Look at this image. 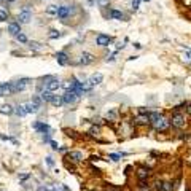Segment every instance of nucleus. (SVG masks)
Segmentation results:
<instances>
[{
	"instance_id": "obj_1",
	"label": "nucleus",
	"mask_w": 191,
	"mask_h": 191,
	"mask_svg": "<svg viewBox=\"0 0 191 191\" xmlns=\"http://www.w3.org/2000/svg\"><path fill=\"white\" fill-rule=\"evenodd\" d=\"M40 81H42L43 88L46 89V91H51V92H56V91H58V89L61 88V81H59L56 77H53V75L42 77V78H40Z\"/></svg>"
},
{
	"instance_id": "obj_2",
	"label": "nucleus",
	"mask_w": 191,
	"mask_h": 191,
	"mask_svg": "<svg viewBox=\"0 0 191 191\" xmlns=\"http://www.w3.org/2000/svg\"><path fill=\"white\" fill-rule=\"evenodd\" d=\"M169 120H171V127L174 129H183L186 126V116L182 111H172Z\"/></svg>"
},
{
	"instance_id": "obj_3",
	"label": "nucleus",
	"mask_w": 191,
	"mask_h": 191,
	"mask_svg": "<svg viewBox=\"0 0 191 191\" xmlns=\"http://www.w3.org/2000/svg\"><path fill=\"white\" fill-rule=\"evenodd\" d=\"M151 127H153V131L155 132H158V134H164V132H167L171 129V120L167 116H164V115H161V118L158 121H155L153 124H151Z\"/></svg>"
},
{
	"instance_id": "obj_4",
	"label": "nucleus",
	"mask_w": 191,
	"mask_h": 191,
	"mask_svg": "<svg viewBox=\"0 0 191 191\" xmlns=\"http://www.w3.org/2000/svg\"><path fill=\"white\" fill-rule=\"evenodd\" d=\"M16 19H18V22L22 26V24H29V22L32 21V10L29 5H24L22 7V10L18 13V16H16Z\"/></svg>"
},
{
	"instance_id": "obj_5",
	"label": "nucleus",
	"mask_w": 191,
	"mask_h": 191,
	"mask_svg": "<svg viewBox=\"0 0 191 191\" xmlns=\"http://www.w3.org/2000/svg\"><path fill=\"white\" fill-rule=\"evenodd\" d=\"M151 175H153V171H151V167H148V166H140L136 171L137 180H150Z\"/></svg>"
},
{
	"instance_id": "obj_6",
	"label": "nucleus",
	"mask_w": 191,
	"mask_h": 191,
	"mask_svg": "<svg viewBox=\"0 0 191 191\" xmlns=\"http://www.w3.org/2000/svg\"><path fill=\"white\" fill-rule=\"evenodd\" d=\"M65 159L74 162V164H80V162H83V159H85V156H83V153L78 151V150H70V151H67Z\"/></svg>"
},
{
	"instance_id": "obj_7",
	"label": "nucleus",
	"mask_w": 191,
	"mask_h": 191,
	"mask_svg": "<svg viewBox=\"0 0 191 191\" xmlns=\"http://www.w3.org/2000/svg\"><path fill=\"white\" fill-rule=\"evenodd\" d=\"M132 126H136V127H145V126H151L148 115H140V113H139V115H137V116L132 120Z\"/></svg>"
},
{
	"instance_id": "obj_8",
	"label": "nucleus",
	"mask_w": 191,
	"mask_h": 191,
	"mask_svg": "<svg viewBox=\"0 0 191 191\" xmlns=\"http://www.w3.org/2000/svg\"><path fill=\"white\" fill-rule=\"evenodd\" d=\"M62 99H64V105H75L80 97H78V96L72 91V89H69V91H64Z\"/></svg>"
},
{
	"instance_id": "obj_9",
	"label": "nucleus",
	"mask_w": 191,
	"mask_h": 191,
	"mask_svg": "<svg viewBox=\"0 0 191 191\" xmlns=\"http://www.w3.org/2000/svg\"><path fill=\"white\" fill-rule=\"evenodd\" d=\"M94 61H96V56L92 53H88V51H83L80 54V59H78V64L80 65H91L94 64Z\"/></svg>"
},
{
	"instance_id": "obj_10",
	"label": "nucleus",
	"mask_w": 191,
	"mask_h": 191,
	"mask_svg": "<svg viewBox=\"0 0 191 191\" xmlns=\"http://www.w3.org/2000/svg\"><path fill=\"white\" fill-rule=\"evenodd\" d=\"M111 42H113V38H111L110 35H107V33H97V37H96V45L100 46V48L108 46Z\"/></svg>"
},
{
	"instance_id": "obj_11",
	"label": "nucleus",
	"mask_w": 191,
	"mask_h": 191,
	"mask_svg": "<svg viewBox=\"0 0 191 191\" xmlns=\"http://www.w3.org/2000/svg\"><path fill=\"white\" fill-rule=\"evenodd\" d=\"M29 83H30V78H19L16 83H13V88H14V94L16 92H22V91H26V88L29 86Z\"/></svg>"
},
{
	"instance_id": "obj_12",
	"label": "nucleus",
	"mask_w": 191,
	"mask_h": 191,
	"mask_svg": "<svg viewBox=\"0 0 191 191\" xmlns=\"http://www.w3.org/2000/svg\"><path fill=\"white\" fill-rule=\"evenodd\" d=\"M33 129L38 132V134H51V126L45 121H37L33 123Z\"/></svg>"
},
{
	"instance_id": "obj_13",
	"label": "nucleus",
	"mask_w": 191,
	"mask_h": 191,
	"mask_svg": "<svg viewBox=\"0 0 191 191\" xmlns=\"http://www.w3.org/2000/svg\"><path fill=\"white\" fill-rule=\"evenodd\" d=\"M7 32L10 33L11 37H16L18 33H21L22 30H21V24L18 21H11L10 24H8V27H7Z\"/></svg>"
},
{
	"instance_id": "obj_14",
	"label": "nucleus",
	"mask_w": 191,
	"mask_h": 191,
	"mask_svg": "<svg viewBox=\"0 0 191 191\" xmlns=\"http://www.w3.org/2000/svg\"><path fill=\"white\" fill-rule=\"evenodd\" d=\"M14 94V88L13 83H0V96H13Z\"/></svg>"
},
{
	"instance_id": "obj_15",
	"label": "nucleus",
	"mask_w": 191,
	"mask_h": 191,
	"mask_svg": "<svg viewBox=\"0 0 191 191\" xmlns=\"http://www.w3.org/2000/svg\"><path fill=\"white\" fill-rule=\"evenodd\" d=\"M54 58H56V61H58L59 65H67L70 62V58H69V54H67L65 51H58L54 54Z\"/></svg>"
},
{
	"instance_id": "obj_16",
	"label": "nucleus",
	"mask_w": 191,
	"mask_h": 191,
	"mask_svg": "<svg viewBox=\"0 0 191 191\" xmlns=\"http://www.w3.org/2000/svg\"><path fill=\"white\" fill-rule=\"evenodd\" d=\"M58 19H67L70 16V7H65V5H59L58 8Z\"/></svg>"
},
{
	"instance_id": "obj_17",
	"label": "nucleus",
	"mask_w": 191,
	"mask_h": 191,
	"mask_svg": "<svg viewBox=\"0 0 191 191\" xmlns=\"http://www.w3.org/2000/svg\"><path fill=\"white\" fill-rule=\"evenodd\" d=\"M118 116H120V113H118L116 108H110L108 111L105 113V121H110V123H116L118 121Z\"/></svg>"
},
{
	"instance_id": "obj_18",
	"label": "nucleus",
	"mask_w": 191,
	"mask_h": 191,
	"mask_svg": "<svg viewBox=\"0 0 191 191\" xmlns=\"http://www.w3.org/2000/svg\"><path fill=\"white\" fill-rule=\"evenodd\" d=\"M108 18H110V19H116V21H121V19H124V13H123L121 10L111 8V10L108 11Z\"/></svg>"
},
{
	"instance_id": "obj_19",
	"label": "nucleus",
	"mask_w": 191,
	"mask_h": 191,
	"mask_svg": "<svg viewBox=\"0 0 191 191\" xmlns=\"http://www.w3.org/2000/svg\"><path fill=\"white\" fill-rule=\"evenodd\" d=\"M136 191H153V186H151V183L148 180H139Z\"/></svg>"
},
{
	"instance_id": "obj_20",
	"label": "nucleus",
	"mask_w": 191,
	"mask_h": 191,
	"mask_svg": "<svg viewBox=\"0 0 191 191\" xmlns=\"http://www.w3.org/2000/svg\"><path fill=\"white\" fill-rule=\"evenodd\" d=\"M88 80H89V83H91V85L96 88V86H99L100 83L104 81V75H102V74H94V75L89 77Z\"/></svg>"
},
{
	"instance_id": "obj_21",
	"label": "nucleus",
	"mask_w": 191,
	"mask_h": 191,
	"mask_svg": "<svg viewBox=\"0 0 191 191\" xmlns=\"http://www.w3.org/2000/svg\"><path fill=\"white\" fill-rule=\"evenodd\" d=\"M100 132H102V127H100V124H92L91 127H89V137H92V139H97L100 136Z\"/></svg>"
},
{
	"instance_id": "obj_22",
	"label": "nucleus",
	"mask_w": 191,
	"mask_h": 191,
	"mask_svg": "<svg viewBox=\"0 0 191 191\" xmlns=\"http://www.w3.org/2000/svg\"><path fill=\"white\" fill-rule=\"evenodd\" d=\"M0 113L5 115V116L13 115V113H14V105H11V104H3L2 107H0Z\"/></svg>"
},
{
	"instance_id": "obj_23",
	"label": "nucleus",
	"mask_w": 191,
	"mask_h": 191,
	"mask_svg": "<svg viewBox=\"0 0 191 191\" xmlns=\"http://www.w3.org/2000/svg\"><path fill=\"white\" fill-rule=\"evenodd\" d=\"M24 107H26L27 113H32V115L38 113V110H40V107H38L37 104H33L32 100H29V102H26V104H24Z\"/></svg>"
},
{
	"instance_id": "obj_24",
	"label": "nucleus",
	"mask_w": 191,
	"mask_h": 191,
	"mask_svg": "<svg viewBox=\"0 0 191 191\" xmlns=\"http://www.w3.org/2000/svg\"><path fill=\"white\" fill-rule=\"evenodd\" d=\"M14 115L19 116V118H24L26 115H29V113H27V110H26V107H24V104L14 105Z\"/></svg>"
},
{
	"instance_id": "obj_25",
	"label": "nucleus",
	"mask_w": 191,
	"mask_h": 191,
	"mask_svg": "<svg viewBox=\"0 0 191 191\" xmlns=\"http://www.w3.org/2000/svg\"><path fill=\"white\" fill-rule=\"evenodd\" d=\"M51 104L54 108H59V107H62L64 105V99H62V96H59V94H54L53 96V99H51Z\"/></svg>"
},
{
	"instance_id": "obj_26",
	"label": "nucleus",
	"mask_w": 191,
	"mask_h": 191,
	"mask_svg": "<svg viewBox=\"0 0 191 191\" xmlns=\"http://www.w3.org/2000/svg\"><path fill=\"white\" fill-rule=\"evenodd\" d=\"M42 97V100H43V104H49L51 102V99H53V96H54V92H51V91H46V89H43V91L38 94Z\"/></svg>"
},
{
	"instance_id": "obj_27",
	"label": "nucleus",
	"mask_w": 191,
	"mask_h": 191,
	"mask_svg": "<svg viewBox=\"0 0 191 191\" xmlns=\"http://www.w3.org/2000/svg\"><path fill=\"white\" fill-rule=\"evenodd\" d=\"M10 19V11L7 7H0V22H7Z\"/></svg>"
},
{
	"instance_id": "obj_28",
	"label": "nucleus",
	"mask_w": 191,
	"mask_h": 191,
	"mask_svg": "<svg viewBox=\"0 0 191 191\" xmlns=\"http://www.w3.org/2000/svg\"><path fill=\"white\" fill-rule=\"evenodd\" d=\"M58 8H59V5H48L46 7V14L48 16H56L58 14Z\"/></svg>"
},
{
	"instance_id": "obj_29",
	"label": "nucleus",
	"mask_w": 191,
	"mask_h": 191,
	"mask_svg": "<svg viewBox=\"0 0 191 191\" xmlns=\"http://www.w3.org/2000/svg\"><path fill=\"white\" fill-rule=\"evenodd\" d=\"M16 40H18L21 45H27V43H29V37H27L24 32H21V33H18V35H16Z\"/></svg>"
},
{
	"instance_id": "obj_30",
	"label": "nucleus",
	"mask_w": 191,
	"mask_h": 191,
	"mask_svg": "<svg viewBox=\"0 0 191 191\" xmlns=\"http://www.w3.org/2000/svg\"><path fill=\"white\" fill-rule=\"evenodd\" d=\"M162 185H164V180H162V178H156L151 186H153L155 191H162Z\"/></svg>"
},
{
	"instance_id": "obj_31",
	"label": "nucleus",
	"mask_w": 191,
	"mask_h": 191,
	"mask_svg": "<svg viewBox=\"0 0 191 191\" xmlns=\"http://www.w3.org/2000/svg\"><path fill=\"white\" fill-rule=\"evenodd\" d=\"M27 45H29V48L33 49V51H42V49H43V45L38 43V42H29Z\"/></svg>"
},
{
	"instance_id": "obj_32",
	"label": "nucleus",
	"mask_w": 191,
	"mask_h": 191,
	"mask_svg": "<svg viewBox=\"0 0 191 191\" xmlns=\"http://www.w3.org/2000/svg\"><path fill=\"white\" fill-rule=\"evenodd\" d=\"M148 118H150V123L153 124L155 121H158L159 118H161V113H159V111H150V113H148Z\"/></svg>"
},
{
	"instance_id": "obj_33",
	"label": "nucleus",
	"mask_w": 191,
	"mask_h": 191,
	"mask_svg": "<svg viewBox=\"0 0 191 191\" xmlns=\"http://www.w3.org/2000/svg\"><path fill=\"white\" fill-rule=\"evenodd\" d=\"M162 191H175L172 180H164V185H162Z\"/></svg>"
},
{
	"instance_id": "obj_34",
	"label": "nucleus",
	"mask_w": 191,
	"mask_h": 191,
	"mask_svg": "<svg viewBox=\"0 0 191 191\" xmlns=\"http://www.w3.org/2000/svg\"><path fill=\"white\" fill-rule=\"evenodd\" d=\"M123 156H126V153H110L108 156H107V158L116 162V161H120V159L123 158Z\"/></svg>"
},
{
	"instance_id": "obj_35",
	"label": "nucleus",
	"mask_w": 191,
	"mask_h": 191,
	"mask_svg": "<svg viewBox=\"0 0 191 191\" xmlns=\"http://www.w3.org/2000/svg\"><path fill=\"white\" fill-rule=\"evenodd\" d=\"M64 33L62 32H59V30H49V33H48V37L51 38V40H56V38H61Z\"/></svg>"
},
{
	"instance_id": "obj_36",
	"label": "nucleus",
	"mask_w": 191,
	"mask_h": 191,
	"mask_svg": "<svg viewBox=\"0 0 191 191\" xmlns=\"http://www.w3.org/2000/svg\"><path fill=\"white\" fill-rule=\"evenodd\" d=\"M96 3H97V7H100V8H108L111 0H96Z\"/></svg>"
},
{
	"instance_id": "obj_37",
	"label": "nucleus",
	"mask_w": 191,
	"mask_h": 191,
	"mask_svg": "<svg viewBox=\"0 0 191 191\" xmlns=\"http://www.w3.org/2000/svg\"><path fill=\"white\" fill-rule=\"evenodd\" d=\"M32 102L33 104H37L38 107H40V108H42V105H43V100H42V97H40V96H38V94H35V96H32Z\"/></svg>"
},
{
	"instance_id": "obj_38",
	"label": "nucleus",
	"mask_w": 191,
	"mask_h": 191,
	"mask_svg": "<svg viewBox=\"0 0 191 191\" xmlns=\"http://www.w3.org/2000/svg\"><path fill=\"white\" fill-rule=\"evenodd\" d=\"M64 166H65V169H67V171H70L72 174H75V172H77L75 166H74V162H69V161L65 159V161H64Z\"/></svg>"
},
{
	"instance_id": "obj_39",
	"label": "nucleus",
	"mask_w": 191,
	"mask_h": 191,
	"mask_svg": "<svg viewBox=\"0 0 191 191\" xmlns=\"http://www.w3.org/2000/svg\"><path fill=\"white\" fill-rule=\"evenodd\" d=\"M182 108H186V102H180V104H177L172 110H174V111H182Z\"/></svg>"
},
{
	"instance_id": "obj_40",
	"label": "nucleus",
	"mask_w": 191,
	"mask_h": 191,
	"mask_svg": "<svg viewBox=\"0 0 191 191\" xmlns=\"http://www.w3.org/2000/svg\"><path fill=\"white\" fill-rule=\"evenodd\" d=\"M139 5H140V0H132V2H131V10L132 11H137L139 10Z\"/></svg>"
},
{
	"instance_id": "obj_41",
	"label": "nucleus",
	"mask_w": 191,
	"mask_h": 191,
	"mask_svg": "<svg viewBox=\"0 0 191 191\" xmlns=\"http://www.w3.org/2000/svg\"><path fill=\"white\" fill-rule=\"evenodd\" d=\"M42 140L45 143H49V140H51V134H42Z\"/></svg>"
},
{
	"instance_id": "obj_42",
	"label": "nucleus",
	"mask_w": 191,
	"mask_h": 191,
	"mask_svg": "<svg viewBox=\"0 0 191 191\" xmlns=\"http://www.w3.org/2000/svg\"><path fill=\"white\" fill-rule=\"evenodd\" d=\"M49 145H51V148H53L54 151H59V145H58V142H54V140H49Z\"/></svg>"
},
{
	"instance_id": "obj_43",
	"label": "nucleus",
	"mask_w": 191,
	"mask_h": 191,
	"mask_svg": "<svg viewBox=\"0 0 191 191\" xmlns=\"http://www.w3.org/2000/svg\"><path fill=\"white\" fill-rule=\"evenodd\" d=\"M139 113H140V115H148V113H150V110H148V108H145V107H140V108H139Z\"/></svg>"
},
{
	"instance_id": "obj_44",
	"label": "nucleus",
	"mask_w": 191,
	"mask_h": 191,
	"mask_svg": "<svg viewBox=\"0 0 191 191\" xmlns=\"http://www.w3.org/2000/svg\"><path fill=\"white\" fill-rule=\"evenodd\" d=\"M46 164H48L49 167H53V166H54V159L51 158V156H46Z\"/></svg>"
},
{
	"instance_id": "obj_45",
	"label": "nucleus",
	"mask_w": 191,
	"mask_h": 191,
	"mask_svg": "<svg viewBox=\"0 0 191 191\" xmlns=\"http://www.w3.org/2000/svg\"><path fill=\"white\" fill-rule=\"evenodd\" d=\"M27 178H30V174H21V175H19V180H21V182L27 180Z\"/></svg>"
},
{
	"instance_id": "obj_46",
	"label": "nucleus",
	"mask_w": 191,
	"mask_h": 191,
	"mask_svg": "<svg viewBox=\"0 0 191 191\" xmlns=\"http://www.w3.org/2000/svg\"><path fill=\"white\" fill-rule=\"evenodd\" d=\"M185 111H186V115H189V116H191V102H189V104H186V108H185Z\"/></svg>"
},
{
	"instance_id": "obj_47",
	"label": "nucleus",
	"mask_w": 191,
	"mask_h": 191,
	"mask_svg": "<svg viewBox=\"0 0 191 191\" xmlns=\"http://www.w3.org/2000/svg\"><path fill=\"white\" fill-rule=\"evenodd\" d=\"M99 159H100V158H99V156H94V155L91 156V158H89V161H91V162H97Z\"/></svg>"
},
{
	"instance_id": "obj_48",
	"label": "nucleus",
	"mask_w": 191,
	"mask_h": 191,
	"mask_svg": "<svg viewBox=\"0 0 191 191\" xmlns=\"http://www.w3.org/2000/svg\"><path fill=\"white\" fill-rule=\"evenodd\" d=\"M59 151H61V153H65L67 148H65V147H59Z\"/></svg>"
},
{
	"instance_id": "obj_49",
	"label": "nucleus",
	"mask_w": 191,
	"mask_h": 191,
	"mask_svg": "<svg viewBox=\"0 0 191 191\" xmlns=\"http://www.w3.org/2000/svg\"><path fill=\"white\" fill-rule=\"evenodd\" d=\"M105 191H120V189H118V188H107Z\"/></svg>"
},
{
	"instance_id": "obj_50",
	"label": "nucleus",
	"mask_w": 191,
	"mask_h": 191,
	"mask_svg": "<svg viewBox=\"0 0 191 191\" xmlns=\"http://www.w3.org/2000/svg\"><path fill=\"white\" fill-rule=\"evenodd\" d=\"M134 46H136L137 49H140V48H142V45H140V43H134Z\"/></svg>"
},
{
	"instance_id": "obj_51",
	"label": "nucleus",
	"mask_w": 191,
	"mask_h": 191,
	"mask_svg": "<svg viewBox=\"0 0 191 191\" xmlns=\"http://www.w3.org/2000/svg\"><path fill=\"white\" fill-rule=\"evenodd\" d=\"M61 186H62V189H64V191H70V188H67L65 185H61Z\"/></svg>"
},
{
	"instance_id": "obj_52",
	"label": "nucleus",
	"mask_w": 191,
	"mask_h": 191,
	"mask_svg": "<svg viewBox=\"0 0 191 191\" xmlns=\"http://www.w3.org/2000/svg\"><path fill=\"white\" fill-rule=\"evenodd\" d=\"M16 0H5V3H14Z\"/></svg>"
},
{
	"instance_id": "obj_53",
	"label": "nucleus",
	"mask_w": 191,
	"mask_h": 191,
	"mask_svg": "<svg viewBox=\"0 0 191 191\" xmlns=\"http://www.w3.org/2000/svg\"><path fill=\"white\" fill-rule=\"evenodd\" d=\"M188 18L191 19V10H189V13H188Z\"/></svg>"
},
{
	"instance_id": "obj_54",
	"label": "nucleus",
	"mask_w": 191,
	"mask_h": 191,
	"mask_svg": "<svg viewBox=\"0 0 191 191\" xmlns=\"http://www.w3.org/2000/svg\"><path fill=\"white\" fill-rule=\"evenodd\" d=\"M5 3V0H0V5H3Z\"/></svg>"
},
{
	"instance_id": "obj_55",
	"label": "nucleus",
	"mask_w": 191,
	"mask_h": 191,
	"mask_svg": "<svg viewBox=\"0 0 191 191\" xmlns=\"http://www.w3.org/2000/svg\"><path fill=\"white\" fill-rule=\"evenodd\" d=\"M143 2H151V0H143Z\"/></svg>"
},
{
	"instance_id": "obj_56",
	"label": "nucleus",
	"mask_w": 191,
	"mask_h": 191,
	"mask_svg": "<svg viewBox=\"0 0 191 191\" xmlns=\"http://www.w3.org/2000/svg\"><path fill=\"white\" fill-rule=\"evenodd\" d=\"M0 97H2V96H0Z\"/></svg>"
}]
</instances>
